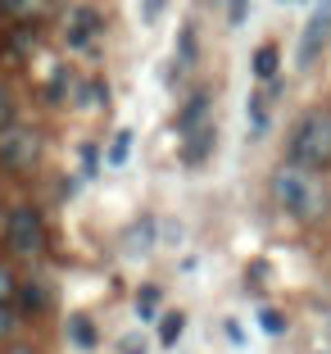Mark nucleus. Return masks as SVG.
Listing matches in <instances>:
<instances>
[{"label": "nucleus", "instance_id": "nucleus-1", "mask_svg": "<svg viewBox=\"0 0 331 354\" xmlns=\"http://www.w3.org/2000/svg\"><path fill=\"white\" fill-rule=\"evenodd\" d=\"M272 200L295 223H318L327 214V187L318 182L313 168H300V164H286L272 173Z\"/></svg>", "mask_w": 331, "mask_h": 354}, {"label": "nucleus", "instance_id": "nucleus-2", "mask_svg": "<svg viewBox=\"0 0 331 354\" xmlns=\"http://www.w3.org/2000/svg\"><path fill=\"white\" fill-rule=\"evenodd\" d=\"M290 159L300 168H331V109H309L290 136Z\"/></svg>", "mask_w": 331, "mask_h": 354}, {"label": "nucleus", "instance_id": "nucleus-3", "mask_svg": "<svg viewBox=\"0 0 331 354\" xmlns=\"http://www.w3.org/2000/svg\"><path fill=\"white\" fill-rule=\"evenodd\" d=\"M37 155H41V141H37V132H32V127H23L19 118L0 127V164H5V168L23 173V168L37 164Z\"/></svg>", "mask_w": 331, "mask_h": 354}, {"label": "nucleus", "instance_id": "nucleus-4", "mask_svg": "<svg viewBox=\"0 0 331 354\" xmlns=\"http://www.w3.org/2000/svg\"><path fill=\"white\" fill-rule=\"evenodd\" d=\"M5 236H10L14 254H23V259L41 254L46 250V223H41V214H37V209H28V205H19L10 214V223H5Z\"/></svg>", "mask_w": 331, "mask_h": 354}, {"label": "nucleus", "instance_id": "nucleus-5", "mask_svg": "<svg viewBox=\"0 0 331 354\" xmlns=\"http://www.w3.org/2000/svg\"><path fill=\"white\" fill-rule=\"evenodd\" d=\"M331 41V0H318L300 28V64H313Z\"/></svg>", "mask_w": 331, "mask_h": 354}, {"label": "nucleus", "instance_id": "nucleus-6", "mask_svg": "<svg viewBox=\"0 0 331 354\" xmlns=\"http://www.w3.org/2000/svg\"><path fill=\"white\" fill-rule=\"evenodd\" d=\"M95 32H100V14H95V10H73V14H68V28H64V37H68L73 50H91Z\"/></svg>", "mask_w": 331, "mask_h": 354}, {"label": "nucleus", "instance_id": "nucleus-7", "mask_svg": "<svg viewBox=\"0 0 331 354\" xmlns=\"http://www.w3.org/2000/svg\"><path fill=\"white\" fill-rule=\"evenodd\" d=\"M150 245H155V223H150V218L132 223V227H127V236H123V254H127V259H145V254H150Z\"/></svg>", "mask_w": 331, "mask_h": 354}, {"label": "nucleus", "instance_id": "nucleus-8", "mask_svg": "<svg viewBox=\"0 0 331 354\" xmlns=\"http://www.w3.org/2000/svg\"><path fill=\"white\" fill-rule=\"evenodd\" d=\"M272 86H277V82L259 86V91L249 95V132H254V136L268 127V114H272Z\"/></svg>", "mask_w": 331, "mask_h": 354}, {"label": "nucleus", "instance_id": "nucleus-9", "mask_svg": "<svg viewBox=\"0 0 331 354\" xmlns=\"http://www.w3.org/2000/svg\"><path fill=\"white\" fill-rule=\"evenodd\" d=\"M132 146H136V132H132V127L114 132V141H109V150H104V164H109V168H127V159H132Z\"/></svg>", "mask_w": 331, "mask_h": 354}, {"label": "nucleus", "instance_id": "nucleus-10", "mask_svg": "<svg viewBox=\"0 0 331 354\" xmlns=\"http://www.w3.org/2000/svg\"><path fill=\"white\" fill-rule=\"evenodd\" d=\"M68 341L77 345V350H95V323L86 318V313H68Z\"/></svg>", "mask_w": 331, "mask_h": 354}, {"label": "nucleus", "instance_id": "nucleus-11", "mask_svg": "<svg viewBox=\"0 0 331 354\" xmlns=\"http://www.w3.org/2000/svg\"><path fill=\"white\" fill-rule=\"evenodd\" d=\"M254 77H259V82H272V77H277V64H281V55H277V46H259V50H254Z\"/></svg>", "mask_w": 331, "mask_h": 354}, {"label": "nucleus", "instance_id": "nucleus-12", "mask_svg": "<svg viewBox=\"0 0 331 354\" xmlns=\"http://www.w3.org/2000/svg\"><path fill=\"white\" fill-rule=\"evenodd\" d=\"M182 332H187V318H182V313H164V318H159V345H177Z\"/></svg>", "mask_w": 331, "mask_h": 354}, {"label": "nucleus", "instance_id": "nucleus-13", "mask_svg": "<svg viewBox=\"0 0 331 354\" xmlns=\"http://www.w3.org/2000/svg\"><path fill=\"white\" fill-rule=\"evenodd\" d=\"M136 318H141V323L159 318V286H141V291H136Z\"/></svg>", "mask_w": 331, "mask_h": 354}, {"label": "nucleus", "instance_id": "nucleus-14", "mask_svg": "<svg viewBox=\"0 0 331 354\" xmlns=\"http://www.w3.org/2000/svg\"><path fill=\"white\" fill-rule=\"evenodd\" d=\"M0 5H5V14H14V19H37L50 0H0Z\"/></svg>", "mask_w": 331, "mask_h": 354}, {"label": "nucleus", "instance_id": "nucleus-15", "mask_svg": "<svg viewBox=\"0 0 331 354\" xmlns=\"http://www.w3.org/2000/svg\"><path fill=\"white\" fill-rule=\"evenodd\" d=\"M19 300H23L28 313H41L46 309V286L41 281H28V286H19Z\"/></svg>", "mask_w": 331, "mask_h": 354}, {"label": "nucleus", "instance_id": "nucleus-16", "mask_svg": "<svg viewBox=\"0 0 331 354\" xmlns=\"http://www.w3.org/2000/svg\"><path fill=\"white\" fill-rule=\"evenodd\" d=\"M196 59V28H182V37H177V68H187V64Z\"/></svg>", "mask_w": 331, "mask_h": 354}, {"label": "nucleus", "instance_id": "nucleus-17", "mask_svg": "<svg viewBox=\"0 0 331 354\" xmlns=\"http://www.w3.org/2000/svg\"><path fill=\"white\" fill-rule=\"evenodd\" d=\"M259 327L268 336H286V313H277V309H268V304H263V309H259Z\"/></svg>", "mask_w": 331, "mask_h": 354}, {"label": "nucleus", "instance_id": "nucleus-18", "mask_svg": "<svg viewBox=\"0 0 331 354\" xmlns=\"http://www.w3.org/2000/svg\"><path fill=\"white\" fill-rule=\"evenodd\" d=\"M249 5H254V0H223V10H227V23H231V28H240V23L249 19Z\"/></svg>", "mask_w": 331, "mask_h": 354}, {"label": "nucleus", "instance_id": "nucleus-19", "mask_svg": "<svg viewBox=\"0 0 331 354\" xmlns=\"http://www.w3.org/2000/svg\"><path fill=\"white\" fill-rule=\"evenodd\" d=\"M136 5H141V23H145V28L159 23V19H164V10H168V0H136Z\"/></svg>", "mask_w": 331, "mask_h": 354}, {"label": "nucleus", "instance_id": "nucleus-20", "mask_svg": "<svg viewBox=\"0 0 331 354\" xmlns=\"http://www.w3.org/2000/svg\"><path fill=\"white\" fill-rule=\"evenodd\" d=\"M10 295H14V272L0 263V304H10Z\"/></svg>", "mask_w": 331, "mask_h": 354}, {"label": "nucleus", "instance_id": "nucleus-21", "mask_svg": "<svg viewBox=\"0 0 331 354\" xmlns=\"http://www.w3.org/2000/svg\"><path fill=\"white\" fill-rule=\"evenodd\" d=\"M95 168H100V150H95V146H82V173L91 177Z\"/></svg>", "mask_w": 331, "mask_h": 354}, {"label": "nucleus", "instance_id": "nucleus-22", "mask_svg": "<svg viewBox=\"0 0 331 354\" xmlns=\"http://www.w3.org/2000/svg\"><path fill=\"white\" fill-rule=\"evenodd\" d=\"M223 336H227L231 345H245V332H240V323H236V318H227V323H223Z\"/></svg>", "mask_w": 331, "mask_h": 354}, {"label": "nucleus", "instance_id": "nucleus-23", "mask_svg": "<svg viewBox=\"0 0 331 354\" xmlns=\"http://www.w3.org/2000/svg\"><path fill=\"white\" fill-rule=\"evenodd\" d=\"M5 123H14V100L0 91V127H5Z\"/></svg>", "mask_w": 331, "mask_h": 354}, {"label": "nucleus", "instance_id": "nucleus-24", "mask_svg": "<svg viewBox=\"0 0 331 354\" xmlns=\"http://www.w3.org/2000/svg\"><path fill=\"white\" fill-rule=\"evenodd\" d=\"M123 354H145V341L141 336H123Z\"/></svg>", "mask_w": 331, "mask_h": 354}, {"label": "nucleus", "instance_id": "nucleus-25", "mask_svg": "<svg viewBox=\"0 0 331 354\" xmlns=\"http://www.w3.org/2000/svg\"><path fill=\"white\" fill-rule=\"evenodd\" d=\"M10 323H14V313H10V304H0V336L10 332Z\"/></svg>", "mask_w": 331, "mask_h": 354}, {"label": "nucleus", "instance_id": "nucleus-26", "mask_svg": "<svg viewBox=\"0 0 331 354\" xmlns=\"http://www.w3.org/2000/svg\"><path fill=\"white\" fill-rule=\"evenodd\" d=\"M10 354H32V345H14V350Z\"/></svg>", "mask_w": 331, "mask_h": 354}, {"label": "nucleus", "instance_id": "nucleus-27", "mask_svg": "<svg viewBox=\"0 0 331 354\" xmlns=\"http://www.w3.org/2000/svg\"><path fill=\"white\" fill-rule=\"evenodd\" d=\"M318 354H322V350H318Z\"/></svg>", "mask_w": 331, "mask_h": 354}]
</instances>
